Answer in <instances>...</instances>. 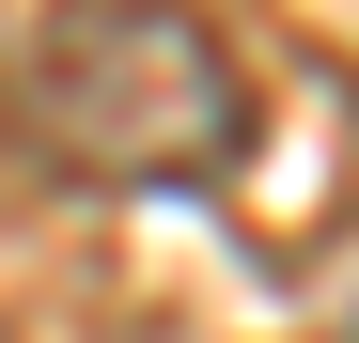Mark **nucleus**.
<instances>
[{
    "label": "nucleus",
    "instance_id": "obj_1",
    "mask_svg": "<svg viewBox=\"0 0 359 343\" xmlns=\"http://www.w3.org/2000/svg\"><path fill=\"white\" fill-rule=\"evenodd\" d=\"M16 141L63 188H219L250 156V78L188 0H63L16 47Z\"/></svg>",
    "mask_w": 359,
    "mask_h": 343
}]
</instances>
